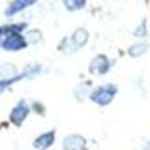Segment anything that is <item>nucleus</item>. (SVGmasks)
I'll list each match as a JSON object with an SVG mask.
<instances>
[{
  "instance_id": "obj_1",
  "label": "nucleus",
  "mask_w": 150,
  "mask_h": 150,
  "mask_svg": "<svg viewBox=\"0 0 150 150\" xmlns=\"http://www.w3.org/2000/svg\"><path fill=\"white\" fill-rule=\"evenodd\" d=\"M116 90H118L116 84H103V86H98L96 90L90 94V100L94 103H98V105L105 107V105H109L112 101V98L116 96Z\"/></svg>"
},
{
  "instance_id": "obj_2",
  "label": "nucleus",
  "mask_w": 150,
  "mask_h": 150,
  "mask_svg": "<svg viewBox=\"0 0 150 150\" xmlns=\"http://www.w3.org/2000/svg\"><path fill=\"white\" fill-rule=\"evenodd\" d=\"M23 28H25V25H21L19 28H15V30H11L6 38H4L2 49H6V51H21V49H25V47H26V40L21 36Z\"/></svg>"
},
{
  "instance_id": "obj_3",
  "label": "nucleus",
  "mask_w": 150,
  "mask_h": 150,
  "mask_svg": "<svg viewBox=\"0 0 150 150\" xmlns=\"http://www.w3.org/2000/svg\"><path fill=\"white\" fill-rule=\"evenodd\" d=\"M28 112H30V107H28L25 101H19L17 105L11 109V112H9V120H11V124H15V126H21L23 122L26 120Z\"/></svg>"
},
{
  "instance_id": "obj_4",
  "label": "nucleus",
  "mask_w": 150,
  "mask_h": 150,
  "mask_svg": "<svg viewBox=\"0 0 150 150\" xmlns=\"http://www.w3.org/2000/svg\"><path fill=\"white\" fill-rule=\"evenodd\" d=\"M64 150H86V139L79 133H71L62 141Z\"/></svg>"
},
{
  "instance_id": "obj_5",
  "label": "nucleus",
  "mask_w": 150,
  "mask_h": 150,
  "mask_svg": "<svg viewBox=\"0 0 150 150\" xmlns=\"http://www.w3.org/2000/svg\"><path fill=\"white\" fill-rule=\"evenodd\" d=\"M54 144V131H45L34 139V148L36 150H47Z\"/></svg>"
},
{
  "instance_id": "obj_6",
  "label": "nucleus",
  "mask_w": 150,
  "mask_h": 150,
  "mask_svg": "<svg viewBox=\"0 0 150 150\" xmlns=\"http://www.w3.org/2000/svg\"><path fill=\"white\" fill-rule=\"evenodd\" d=\"M109 68H111V62H109V58L103 56V54L96 56V58L90 62V71L92 73H98V75H103Z\"/></svg>"
},
{
  "instance_id": "obj_7",
  "label": "nucleus",
  "mask_w": 150,
  "mask_h": 150,
  "mask_svg": "<svg viewBox=\"0 0 150 150\" xmlns=\"http://www.w3.org/2000/svg\"><path fill=\"white\" fill-rule=\"evenodd\" d=\"M32 4H36V0H13V2L6 8V17H13L15 13L23 11L25 8L32 6Z\"/></svg>"
},
{
  "instance_id": "obj_8",
  "label": "nucleus",
  "mask_w": 150,
  "mask_h": 150,
  "mask_svg": "<svg viewBox=\"0 0 150 150\" xmlns=\"http://www.w3.org/2000/svg\"><path fill=\"white\" fill-rule=\"evenodd\" d=\"M71 40H73L75 47H83L84 43H86V40H88V32L84 30V28H79V30H75V34L71 36Z\"/></svg>"
},
{
  "instance_id": "obj_9",
  "label": "nucleus",
  "mask_w": 150,
  "mask_h": 150,
  "mask_svg": "<svg viewBox=\"0 0 150 150\" xmlns=\"http://www.w3.org/2000/svg\"><path fill=\"white\" fill-rule=\"evenodd\" d=\"M66 8L71 9V11H75V9H81L84 4H86V0H64Z\"/></svg>"
},
{
  "instance_id": "obj_10",
  "label": "nucleus",
  "mask_w": 150,
  "mask_h": 150,
  "mask_svg": "<svg viewBox=\"0 0 150 150\" xmlns=\"http://www.w3.org/2000/svg\"><path fill=\"white\" fill-rule=\"evenodd\" d=\"M23 25V23H21ZM21 25H6V26H0V47H2V41H4V38H6L11 30H15V28H19Z\"/></svg>"
},
{
  "instance_id": "obj_11",
  "label": "nucleus",
  "mask_w": 150,
  "mask_h": 150,
  "mask_svg": "<svg viewBox=\"0 0 150 150\" xmlns=\"http://www.w3.org/2000/svg\"><path fill=\"white\" fill-rule=\"evenodd\" d=\"M146 49H148L146 43H137V45H133V47L129 49V54H131V56H141L143 53H146Z\"/></svg>"
}]
</instances>
